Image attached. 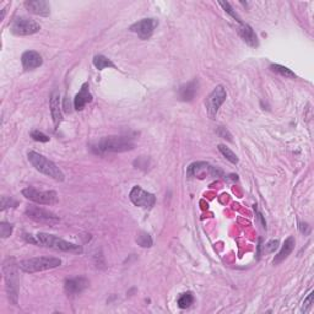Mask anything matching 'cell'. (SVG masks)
I'll list each match as a JSON object with an SVG mask.
<instances>
[{
	"mask_svg": "<svg viewBox=\"0 0 314 314\" xmlns=\"http://www.w3.org/2000/svg\"><path fill=\"white\" fill-rule=\"evenodd\" d=\"M92 151L96 155H106L113 152H125L134 149V141L130 136H105L92 145Z\"/></svg>",
	"mask_w": 314,
	"mask_h": 314,
	"instance_id": "1",
	"label": "cell"
},
{
	"mask_svg": "<svg viewBox=\"0 0 314 314\" xmlns=\"http://www.w3.org/2000/svg\"><path fill=\"white\" fill-rule=\"evenodd\" d=\"M27 156L28 161L31 162V165L34 166L38 172H41L44 176L50 177L52 179L58 180V182H63L64 173L54 162L50 161L47 157L40 155V153L34 152V151L28 152Z\"/></svg>",
	"mask_w": 314,
	"mask_h": 314,
	"instance_id": "2",
	"label": "cell"
},
{
	"mask_svg": "<svg viewBox=\"0 0 314 314\" xmlns=\"http://www.w3.org/2000/svg\"><path fill=\"white\" fill-rule=\"evenodd\" d=\"M61 265V260L59 258L54 257H35L25 259L20 262L17 266L21 269L22 271L28 272V274H34V272L46 271L50 269H55Z\"/></svg>",
	"mask_w": 314,
	"mask_h": 314,
	"instance_id": "3",
	"label": "cell"
},
{
	"mask_svg": "<svg viewBox=\"0 0 314 314\" xmlns=\"http://www.w3.org/2000/svg\"><path fill=\"white\" fill-rule=\"evenodd\" d=\"M35 237H36L37 244H42L44 247L52 248V249L67 252V253H81L82 252L81 247L64 241L57 236L48 235V233H37Z\"/></svg>",
	"mask_w": 314,
	"mask_h": 314,
	"instance_id": "4",
	"label": "cell"
},
{
	"mask_svg": "<svg viewBox=\"0 0 314 314\" xmlns=\"http://www.w3.org/2000/svg\"><path fill=\"white\" fill-rule=\"evenodd\" d=\"M3 272H4L5 284H7L8 297L13 304H17V298H19V276L13 260L10 259L4 263L3 266Z\"/></svg>",
	"mask_w": 314,
	"mask_h": 314,
	"instance_id": "5",
	"label": "cell"
},
{
	"mask_svg": "<svg viewBox=\"0 0 314 314\" xmlns=\"http://www.w3.org/2000/svg\"><path fill=\"white\" fill-rule=\"evenodd\" d=\"M22 195L26 199L40 204V205H53L58 201V194L54 191H38L36 188H25Z\"/></svg>",
	"mask_w": 314,
	"mask_h": 314,
	"instance_id": "6",
	"label": "cell"
},
{
	"mask_svg": "<svg viewBox=\"0 0 314 314\" xmlns=\"http://www.w3.org/2000/svg\"><path fill=\"white\" fill-rule=\"evenodd\" d=\"M227 93L226 90H225L224 86H217L209 96L206 97L205 100V106H206V111L209 117L211 119H215L216 115L218 113V109L222 106V103L226 101Z\"/></svg>",
	"mask_w": 314,
	"mask_h": 314,
	"instance_id": "7",
	"label": "cell"
},
{
	"mask_svg": "<svg viewBox=\"0 0 314 314\" xmlns=\"http://www.w3.org/2000/svg\"><path fill=\"white\" fill-rule=\"evenodd\" d=\"M40 29L41 26L28 17H17L10 26V31L16 36H28L36 34Z\"/></svg>",
	"mask_w": 314,
	"mask_h": 314,
	"instance_id": "8",
	"label": "cell"
},
{
	"mask_svg": "<svg viewBox=\"0 0 314 314\" xmlns=\"http://www.w3.org/2000/svg\"><path fill=\"white\" fill-rule=\"evenodd\" d=\"M129 199L135 206L151 209L156 204V197L152 193L144 191L140 186H134L129 193Z\"/></svg>",
	"mask_w": 314,
	"mask_h": 314,
	"instance_id": "9",
	"label": "cell"
},
{
	"mask_svg": "<svg viewBox=\"0 0 314 314\" xmlns=\"http://www.w3.org/2000/svg\"><path fill=\"white\" fill-rule=\"evenodd\" d=\"M26 215L27 217L31 218V220L41 222V224H57L59 222V217L57 215H54L53 212L48 211V210L42 209L40 206H35V205H29L26 209Z\"/></svg>",
	"mask_w": 314,
	"mask_h": 314,
	"instance_id": "10",
	"label": "cell"
},
{
	"mask_svg": "<svg viewBox=\"0 0 314 314\" xmlns=\"http://www.w3.org/2000/svg\"><path fill=\"white\" fill-rule=\"evenodd\" d=\"M157 26H159V21L156 19H143L140 21L133 23L129 29L138 35L141 40H149L155 32Z\"/></svg>",
	"mask_w": 314,
	"mask_h": 314,
	"instance_id": "11",
	"label": "cell"
},
{
	"mask_svg": "<svg viewBox=\"0 0 314 314\" xmlns=\"http://www.w3.org/2000/svg\"><path fill=\"white\" fill-rule=\"evenodd\" d=\"M207 173L212 177H217L222 174V172L214 166L209 165L207 162H194V164L189 165L188 167V176L191 177H203L204 174Z\"/></svg>",
	"mask_w": 314,
	"mask_h": 314,
	"instance_id": "12",
	"label": "cell"
},
{
	"mask_svg": "<svg viewBox=\"0 0 314 314\" xmlns=\"http://www.w3.org/2000/svg\"><path fill=\"white\" fill-rule=\"evenodd\" d=\"M88 287V280L85 277H75L70 278V280L65 281L64 284V291L67 295L74 296L81 293L85 289Z\"/></svg>",
	"mask_w": 314,
	"mask_h": 314,
	"instance_id": "13",
	"label": "cell"
},
{
	"mask_svg": "<svg viewBox=\"0 0 314 314\" xmlns=\"http://www.w3.org/2000/svg\"><path fill=\"white\" fill-rule=\"evenodd\" d=\"M25 8L31 14L38 15V16H48L50 13V7L44 0H27L25 2Z\"/></svg>",
	"mask_w": 314,
	"mask_h": 314,
	"instance_id": "14",
	"label": "cell"
},
{
	"mask_svg": "<svg viewBox=\"0 0 314 314\" xmlns=\"http://www.w3.org/2000/svg\"><path fill=\"white\" fill-rule=\"evenodd\" d=\"M92 100L93 97L90 92V86L86 82V84L81 86V90H80V92L76 95L75 99H74V107H75L76 111H82L87 103L92 102Z\"/></svg>",
	"mask_w": 314,
	"mask_h": 314,
	"instance_id": "15",
	"label": "cell"
},
{
	"mask_svg": "<svg viewBox=\"0 0 314 314\" xmlns=\"http://www.w3.org/2000/svg\"><path fill=\"white\" fill-rule=\"evenodd\" d=\"M21 63L25 70H34L36 69V68L41 67L43 60L42 57H41L37 52H35V50H27V52H25L22 54Z\"/></svg>",
	"mask_w": 314,
	"mask_h": 314,
	"instance_id": "16",
	"label": "cell"
},
{
	"mask_svg": "<svg viewBox=\"0 0 314 314\" xmlns=\"http://www.w3.org/2000/svg\"><path fill=\"white\" fill-rule=\"evenodd\" d=\"M50 113H52L53 123H54V128L58 129L59 125H60V123L63 121L60 97H59L58 93L52 95V99H50Z\"/></svg>",
	"mask_w": 314,
	"mask_h": 314,
	"instance_id": "17",
	"label": "cell"
},
{
	"mask_svg": "<svg viewBox=\"0 0 314 314\" xmlns=\"http://www.w3.org/2000/svg\"><path fill=\"white\" fill-rule=\"evenodd\" d=\"M239 36L242 37V40L244 41L245 43L248 44V46L250 47H258V37L256 35V32L253 31V28L250 27L249 25H247V23H241V26H239Z\"/></svg>",
	"mask_w": 314,
	"mask_h": 314,
	"instance_id": "18",
	"label": "cell"
},
{
	"mask_svg": "<svg viewBox=\"0 0 314 314\" xmlns=\"http://www.w3.org/2000/svg\"><path fill=\"white\" fill-rule=\"evenodd\" d=\"M293 248H295V238H293L292 236L287 237V238L285 239V242H284L282 248H281V250L278 252L277 256H275V259H274V262H272V263H274L275 265H277V264H280V263H282L284 260H285L286 258L292 253Z\"/></svg>",
	"mask_w": 314,
	"mask_h": 314,
	"instance_id": "19",
	"label": "cell"
},
{
	"mask_svg": "<svg viewBox=\"0 0 314 314\" xmlns=\"http://www.w3.org/2000/svg\"><path fill=\"white\" fill-rule=\"evenodd\" d=\"M198 87H199V82L198 80H192L188 84L180 86L179 88V97L183 101H192L198 92Z\"/></svg>",
	"mask_w": 314,
	"mask_h": 314,
	"instance_id": "20",
	"label": "cell"
},
{
	"mask_svg": "<svg viewBox=\"0 0 314 314\" xmlns=\"http://www.w3.org/2000/svg\"><path fill=\"white\" fill-rule=\"evenodd\" d=\"M93 65L97 68L99 70H103L106 68H115V64L111 59L103 57V55H96L93 58Z\"/></svg>",
	"mask_w": 314,
	"mask_h": 314,
	"instance_id": "21",
	"label": "cell"
},
{
	"mask_svg": "<svg viewBox=\"0 0 314 314\" xmlns=\"http://www.w3.org/2000/svg\"><path fill=\"white\" fill-rule=\"evenodd\" d=\"M178 307L182 308V309H185V308H189L192 304L194 303V296L192 292H185L182 293V295L178 297Z\"/></svg>",
	"mask_w": 314,
	"mask_h": 314,
	"instance_id": "22",
	"label": "cell"
},
{
	"mask_svg": "<svg viewBox=\"0 0 314 314\" xmlns=\"http://www.w3.org/2000/svg\"><path fill=\"white\" fill-rule=\"evenodd\" d=\"M270 69L272 70L274 73H277L280 74L281 76H285V78H296V74L291 72V70L289 69V68L286 67H282V65L280 64H271L270 65Z\"/></svg>",
	"mask_w": 314,
	"mask_h": 314,
	"instance_id": "23",
	"label": "cell"
},
{
	"mask_svg": "<svg viewBox=\"0 0 314 314\" xmlns=\"http://www.w3.org/2000/svg\"><path fill=\"white\" fill-rule=\"evenodd\" d=\"M218 151L226 157L227 160H229L230 162H232V164H238V157L236 156V153L233 152V151H231L229 147L225 146V145H218Z\"/></svg>",
	"mask_w": 314,
	"mask_h": 314,
	"instance_id": "24",
	"label": "cell"
},
{
	"mask_svg": "<svg viewBox=\"0 0 314 314\" xmlns=\"http://www.w3.org/2000/svg\"><path fill=\"white\" fill-rule=\"evenodd\" d=\"M136 242H138V244L143 248H150L151 245H152V238H151V236L149 235V233H145V232H141L140 235L138 236Z\"/></svg>",
	"mask_w": 314,
	"mask_h": 314,
	"instance_id": "25",
	"label": "cell"
},
{
	"mask_svg": "<svg viewBox=\"0 0 314 314\" xmlns=\"http://www.w3.org/2000/svg\"><path fill=\"white\" fill-rule=\"evenodd\" d=\"M11 233H13V225L5 221L0 222V236H2V238H8Z\"/></svg>",
	"mask_w": 314,
	"mask_h": 314,
	"instance_id": "26",
	"label": "cell"
},
{
	"mask_svg": "<svg viewBox=\"0 0 314 314\" xmlns=\"http://www.w3.org/2000/svg\"><path fill=\"white\" fill-rule=\"evenodd\" d=\"M218 4H220V5H221V7H222V8H224V10H225V11H226V13H227V14H229V15H231V16H232V17H233V19H236V20H237V21H238L239 23H242V20H241V17H239V16H238V15H237V13H236V11H235V10H233V9H232V7H231V5H230V3H227V2H220V3H218Z\"/></svg>",
	"mask_w": 314,
	"mask_h": 314,
	"instance_id": "27",
	"label": "cell"
},
{
	"mask_svg": "<svg viewBox=\"0 0 314 314\" xmlns=\"http://www.w3.org/2000/svg\"><path fill=\"white\" fill-rule=\"evenodd\" d=\"M31 138L35 141H40V143H48L49 138L46 134H43L40 130H32L31 132Z\"/></svg>",
	"mask_w": 314,
	"mask_h": 314,
	"instance_id": "28",
	"label": "cell"
},
{
	"mask_svg": "<svg viewBox=\"0 0 314 314\" xmlns=\"http://www.w3.org/2000/svg\"><path fill=\"white\" fill-rule=\"evenodd\" d=\"M16 205H17V201L14 200L13 198H8V197L2 198V211L7 210L8 207H15Z\"/></svg>",
	"mask_w": 314,
	"mask_h": 314,
	"instance_id": "29",
	"label": "cell"
},
{
	"mask_svg": "<svg viewBox=\"0 0 314 314\" xmlns=\"http://www.w3.org/2000/svg\"><path fill=\"white\" fill-rule=\"evenodd\" d=\"M278 248V241L277 239H272V241L268 242L264 245V252L265 253H272Z\"/></svg>",
	"mask_w": 314,
	"mask_h": 314,
	"instance_id": "30",
	"label": "cell"
},
{
	"mask_svg": "<svg viewBox=\"0 0 314 314\" xmlns=\"http://www.w3.org/2000/svg\"><path fill=\"white\" fill-rule=\"evenodd\" d=\"M313 295L314 293L313 292H310L309 293V296H308V297L306 298V301H304V303H303V312H307L308 309H309L310 307H312V304H313Z\"/></svg>",
	"mask_w": 314,
	"mask_h": 314,
	"instance_id": "31",
	"label": "cell"
},
{
	"mask_svg": "<svg viewBox=\"0 0 314 314\" xmlns=\"http://www.w3.org/2000/svg\"><path fill=\"white\" fill-rule=\"evenodd\" d=\"M218 135L222 136L224 139H227V140L232 141V135L230 134V132L226 128H224V127H220L218 128Z\"/></svg>",
	"mask_w": 314,
	"mask_h": 314,
	"instance_id": "32",
	"label": "cell"
}]
</instances>
